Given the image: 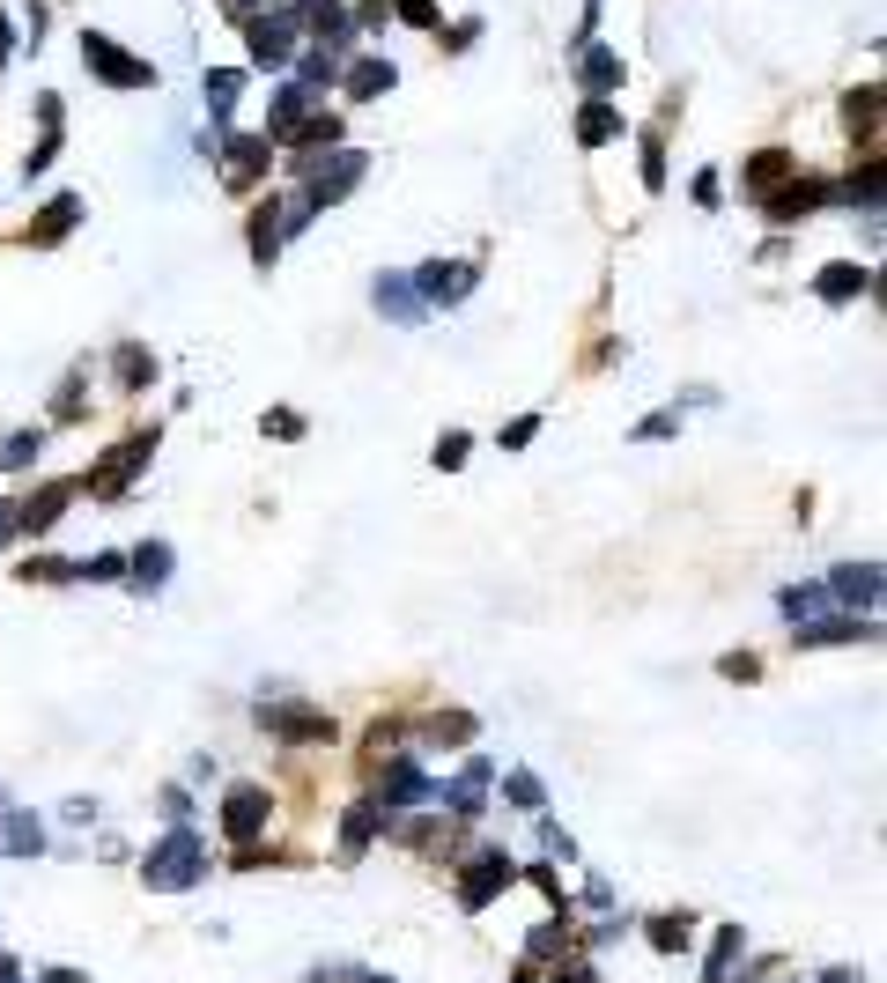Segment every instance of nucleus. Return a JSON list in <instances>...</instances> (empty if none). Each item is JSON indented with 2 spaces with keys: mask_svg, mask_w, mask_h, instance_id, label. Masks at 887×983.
Segmentation results:
<instances>
[{
  "mask_svg": "<svg viewBox=\"0 0 887 983\" xmlns=\"http://www.w3.org/2000/svg\"><path fill=\"white\" fill-rule=\"evenodd\" d=\"M193 865H200V843L178 836L171 850H156V858H148V880H156V887H178V880H193Z\"/></svg>",
  "mask_w": 887,
  "mask_h": 983,
  "instance_id": "obj_1",
  "label": "nucleus"
},
{
  "mask_svg": "<svg viewBox=\"0 0 887 983\" xmlns=\"http://www.w3.org/2000/svg\"><path fill=\"white\" fill-rule=\"evenodd\" d=\"M503 880H511V865H503V858H496V850H488V858L474 865V873H466V910H481V902H488V895H496V887H503Z\"/></svg>",
  "mask_w": 887,
  "mask_h": 983,
  "instance_id": "obj_2",
  "label": "nucleus"
},
{
  "mask_svg": "<svg viewBox=\"0 0 887 983\" xmlns=\"http://www.w3.org/2000/svg\"><path fill=\"white\" fill-rule=\"evenodd\" d=\"M230 828H237V836H252V828H259V791H237V799H230Z\"/></svg>",
  "mask_w": 887,
  "mask_h": 983,
  "instance_id": "obj_3",
  "label": "nucleus"
},
{
  "mask_svg": "<svg viewBox=\"0 0 887 983\" xmlns=\"http://www.w3.org/2000/svg\"><path fill=\"white\" fill-rule=\"evenodd\" d=\"M651 939H658V947H666V954H681V939H688V924H681V917H658V924H651Z\"/></svg>",
  "mask_w": 887,
  "mask_h": 983,
  "instance_id": "obj_4",
  "label": "nucleus"
},
{
  "mask_svg": "<svg viewBox=\"0 0 887 983\" xmlns=\"http://www.w3.org/2000/svg\"><path fill=\"white\" fill-rule=\"evenodd\" d=\"M555 983H592V969H584V961H570V969H562Z\"/></svg>",
  "mask_w": 887,
  "mask_h": 983,
  "instance_id": "obj_5",
  "label": "nucleus"
},
{
  "mask_svg": "<svg viewBox=\"0 0 887 983\" xmlns=\"http://www.w3.org/2000/svg\"><path fill=\"white\" fill-rule=\"evenodd\" d=\"M821 983H858V976H851V969H828V976H821Z\"/></svg>",
  "mask_w": 887,
  "mask_h": 983,
  "instance_id": "obj_6",
  "label": "nucleus"
}]
</instances>
